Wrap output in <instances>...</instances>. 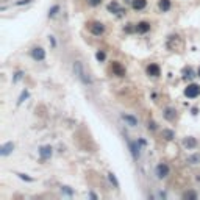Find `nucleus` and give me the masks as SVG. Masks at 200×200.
<instances>
[{
	"instance_id": "obj_13",
	"label": "nucleus",
	"mask_w": 200,
	"mask_h": 200,
	"mask_svg": "<svg viewBox=\"0 0 200 200\" xmlns=\"http://www.w3.org/2000/svg\"><path fill=\"white\" fill-rule=\"evenodd\" d=\"M175 110H174V108H166V110H164V117H166V119L167 121H174L175 119Z\"/></svg>"
},
{
	"instance_id": "obj_25",
	"label": "nucleus",
	"mask_w": 200,
	"mask_h": 200,
	"mask_svg": "<svg viewBox=\"0 0 200 200\" xmlns=\"http://www.w3.org/2000/svg\"><path fill=\"white\" fill-rule=\"evenodd\" d=\"M108 10H110V11H116V10H117V3H110Z\"/></svg>"
},
{
	"instance_id": "obj_21",
	"label": "nucleus",
	"mask_w": 200,
	"mask_h": 200,
	"mask_svg": "<svg viewBox=\"0 0 200 200\" xmlns=\"http://www.w3.org/2000/svg\"><path fill=\"white\" fill-rule=\"evenodd\" d=\"M95 58H97L98 61H105V58H106V55H105V52H102V50H98V52H97V55H95Z\"/></svg>"
},
{
	"instance_id": "obj_6",
	"label": "nucleus",
	"mask_w": 200,
	"mask_h": 200,
	"mask_svg": "<svg viewBox=\"0 0 200 200\" xmlns=\"http://www.w3.org/2000/svg\"><path fill=\"white\" fill-rule=\"evenodd\" d=\"M52 147L50 145H42V147L39 149V155H41V158L42 160H47V158H50L52 156Z\"/></svg>"
},
{
	"instance_id": "obj_7",
	"label": "nucleus",
	"mask_w": 200,
	"mask_h": 200,
	"mask_svg": "<svg viewBox=\"0 0 200 200\" xmlns=\"http://www.w3.org/2000/svg\"><path fill=\"white\" fill-rule=\"evenodd\" d=\"M13 150H14V144L13 142H6V144L2 145V149H0V155L6 156V155H10Z\"/></svg>"
},
{
	"instance_id": "obj_28",
	"label": "nucleus",
	"mask_w": 200,
	"mask_h": 200,
	"mask_svg": "<svg viewBox=\"0 0 200 200\" xmlns=\"http://www.w3.org/2000/svg\"><path fill=\"white\" fill-rule=\"evenodd\" d=\"M198 77H200V69H198Z\"/></svg>"
},
{
	"instance_id": "obj_5",
	"label": "nucleus",
	"mask_w": 200,
	"mask_h": 200,
	"mask_svg": "<svg viewBox=\"0 0 200 200\" xmlns=\"http://www.w3.org/2000/svg\"><path fill=\"white\" fill-rule=\"evenodd\" d=\"M156 175L160 177V178H164V177H167L169 175V167L166 166V164H158L156 166Z\"/></svg>"
},
{
	"instance_id": "obj_23",
	"label": "nucleus",
	"mask_w": 200,
	"mask_h": 200,
	"mask_svg": "<svg viewBox=\"0 0 200 200\" xmlns=\"http://www.w3.org/2000/svg\"><path fill=\"white\" fill-rule=\"evenodd\" d=\"M183 197H185V198H197V194H195V192H186Z\"/></svg>"
},
{
	"instance_id": "obj_8",
	"label": "nucleus",
	"mask_w": 200,
	"mask_h": 200,
	"mask_svg": "<svg viewBox=\"0 0 200 200\" xmlns=\"http://www.w3.org/2000/svg\"><path fill=\"white\" fill-rule=\"evenodd\" d=\"M145 5H147V0H131V6H133V10H136V11L144 10Z\"/></svg>"
},
{
	"instance_id": "obj_16",
	"label": "nucleus",
	"mask_w": 200,
	"mask_h": 200,
	"mask_svg": "<svg viewBox=\"0 0 200 200\" xmlns=\"http://www.w3.org/2000/svg\"><path fill=\"white\" fill-rule=\"evenodd\" d=\"M183 145H185V147H188V149H194L195 145H197V141L194 138H186L183 141Z\"/></svg>"
},
{
	"instance_id": "obj_27",
	"label": "nucleus",
	"mask_w": 200,
	"mask_h": 200,
	"mask_svg": "<svg viewBox=\"0 0 200 200\" xmlns=\"http://www.w3.org/2000/svg\"><path fill=\"white\" fill-rule=\"evenodd\" d=\"M31 0H22V2H17V5H24V3H30Z\"/></svg>"
},
{
	"instance_id": "obj_20",
	"label": "nucleus",
	"mask_w": 200,
	"mask_h": 200,
	"mask_svg": "<svg viewBox=\"0 0 200 200\" xmlns=\"http://www.w3.org/2000/svg\"><path fill=\"white\" fill-rule=\"evenodd\" d=\"M188 163H191V164H197V163H200V155H192L188 158Z\"/></svg>"
},
{
	"instance_id": "obj_15",
	"label": "nucleus",
	"mask_w": 200,
	"mask_h": 200,
	"mask_svg": "<svg viewBox=\"0 0 200 200\" xmlns=\"http://www.w3.org/2000/svg\"><path fill=\"white\" fill-rule=\"evenodd\" d=\"M158 6H160L161 11H169L170 10V0H160Z\"/></svg>"
},
{
	"instance_id": "obj_2",
	"label": "nucleus",
	"mask_w": 200,
	"mask_h": 200,
	"mask_svg": "<svg viewBox=\"0 0 200 200\" xmlns=\"http://www.w3.org/2000/svg\"><path fill=\"white\" fill-rule=\"evenodd\" d=\"M185 95L189 97V98H195L197 95H200V86L195 85V83H191L186 86L185 89Z\"/></svg>"
},
{
	"instance_id": "obj_19",
	"label": "nucleus",
	"mask_w": 200,
	"mask_h": 200,
	"mask_svg": "<svg viewBox=\"0 0 200 200\" xmlns=\"http://www.w3.org/2000/svg\"><path fill=\"white\" fill-rule=\"evenodd\" d=\"M58 11H60V6H58V5H55V6H52V8H50V10H49V17H55Z\"/></svg>"
},
{
	"instance_id": "obj_11",
	"label": "nucleus",
	"mask_w": 200,
	"mask_h": 200,
	"mask_svg": "<svg viewBox=\"0 0 200 200\" xmlns=\"http://www.w3.org/2000/svg\"><path fill=\"white\" fill-rule=\"evenodd\" d=\"M111 69H113V72H114L116 75H119V77H124V75H125V69L119 64V63H113Z\"/></svg>"
},
{
	"instance_id": "obj_10",
	"label": "nucleus",
	"mask_w": 200,
	"mask_h": 200,
	"mask_svg": "<svg viewBox=\"0 0 200 200\" xmlns=\"http://www.w3.org/2000/svg\"><path fill=\"white\" fill-rule=\"evenodd\" d=\"M150 30V24L149 22H139L138 25H136V31H138V33H147Z\"/></svg>"
},
{
	"instance_id": "obj_3",
	"label": "nucleus",
	"mask_w": 200,
	"mask_h": 200,
	"mask_svg": "<svg viewBox=\"0 0 200 200\" xmlns=\"http://www.w3.org/2000/svg\"><path fill=\"white\" fill-rule=\"evenodd\" d=\"M31 56H33V60H36V61H44V60H45V50L41 49V47H34V49L31 50Z\"/></svg>"
},
{
	"instance_id": "obj_12",
	"label": "nucleus",
	"mask_w": 200,
	"mask_h": 200,
	"mask_svg": "<svg viewBox=\"0 0 200 200\" xmlns=\"http://www.w3.org/2000/svg\"><path fill=\"white\" fill-rule=\"evenodd\" d=\"M122 119L128 124V125H131V127H136L138 125V119H136L134 116H130V114H122Z\"/></svg>"
},
{
	"instance_id": "obj_17",
	"label": "nucleus",
	"mask_w": 200,
	"mask_h": 200,
	"mask_svg": "<svg viewBox=\"0 0 200 200\" xmlns=\"http://www.w3.org/2000/svg\"><path fill=\"white\" fill-rule=\"evenodd\" d=\"M161 134H163V138L167 139V141H170V139H174V138H175V133L172 131V130H163Z\"/></svg>"
},
{
	"instance_id": "obj_4",
	"label": "nucleus",
	"mask_w": 200,
	"mask_h": 200,
	"mask_svg": "<svg viewBox=\"0 0 200 200\" xmlns=\"http://www.w3.org/2000/svg\"><path fill=\"white\" fill-rule=\"evenodd\" d=\"M91 31H92V34H95V36H100L105 31V27H103V24H100V22H94L92 25H91Z\"/></svg>"
},
{
	"instance_id": "obj_9",
	"label": "nucleus",
	"mask_w": 200,
	"mask_h": 200,
	"mask_svg": "<svg viewBox=\"0 0 200 200\" xmlns=\"http://www.w3.org/2000/svg\"><path fill=\"white\" fill-rule=\"evenodd\" d=\"M160 66L158 64H150L149 67H147V74L150 75V77H158L160 75Z\"/></svg>"
},
{
	"instance_id": "obj_18",
	"label": "nucleus",
	"mask_w": 200,
	"mask_h": 200,
	"mask_svg": "<svg viewBox=\"0 0 200 200\" xmlns=\"http://www.w3.org/2000/svg\"><path fill=\"white\" fill-rule=\"evenodd\" d=\"M108 178H110V181L114 185V188H119V181H117V178H116V175L113 174V172H110V174H108Z\"/></svg>"
},
{
	"instance_id": "obj_24",
	"label": "nucleus",
	"mask_w": 200,
	"mask_h": 200,
	"mask_svg": "<svg viewBox=\"0 0 200 200\" xmlns=\"http://www.w3.org/2000/svg\"><path fill=\"white\" fill-rule=\"evenodd\" d=\"M89 3L92 5V6H97V5L102 3V0H89Z\"/></svg>"
},
{
	"instance_id": "obj_22",
	"label": "nucleus",
	"mask_w": 200,
	"mask_h": 200,
	"mask_svg": "<svg viewBox=\"0 0 200 200\" xmlns=\"http://www.w3.org/2000/svg\"><path fill=\"white\" fill-rule=\"evenodd\" d=\"M27 97H28V92H27V91H24V92L21 94V98H19V102H17V103H19V105H21V103L24 102V100H25Z\"/></svg>"
},
{
	"instance_id": "obj_1",
	"label": "nucleus",
	"mask_w": 200,
	"mask_h": 200,
	"mask_svg": "<svg viewBox=\"0 0 200 200\" xmlns=\"http://www.w3.org/2000/svg\"><path fill=\"white\" fill-rule=\"evenodd\" d=\"M74 70H75V75L83 81L85 85H91L92 81H91V78L89 77H86V72H85V69H83V64H81L80 61H75L74 63Z\"/></svg>"
},
{
	"instance_id": "obj_14",
	"label": "nucleus",
	"mask_w": 200,
	"mask_h": 200,
	"mask_svg": "<svg viewBox=\"0 0 200 200\" xmlns=\"http://www.w3.org/2000/svg\"><path fill=\"white\" fill-rule=\"evenodd\" d=\"M128 145H130V150H131V153H133V158L136 160L139 156V147H138V142H128Z\"/></svg>"
},
{
	"instance_id": "obj_26",
	"label": "nucleus",
	"mask_w": 200,
	"mask_h": 200,
	"mask_svg": "<svg viewBox=\"0 0 200 200\" xmlns=\"http://www.w3.org/2000/svg\"><path fill=\"white\" fill-rule=\"evenodd\" d=\"M22 77V72H17V74H16V77H14V81H17V80H19Z\"/></svg>"
}]
</instances>
